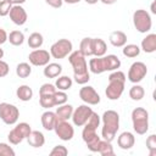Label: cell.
Masks as SVG:
<instances>
[{"label": "cell", "instance_id": "cell-25", "mask_svg": "<svg viewBox=\"0 0 156 156\" xmlns=\"http://www.w3.org/2000/svg\"><path fill=\"white\" fill-rule=\"evenodd\" d=\"M79 51L83 56H93V38H84L79 44Z\"/></svg>", "mask_w": 156, "mask_h": 156}, {"label": "cell", "instance_id": "cell-33", "mask_svg": "<svg viewBox=\"0 0 156 156\" xmlns=\"http://www.w3.org/2000/svg\"><path fill=\"white\" fill-rule=\"evenodd\" d=\"M100 126V116L96 113V112H91L90 117L88 118L87 123L83 126L85 129H90V130H96L98 127Z\"/></svg>", "mask_w": 156, "mask_h": 156}, {"label": "cell", "instance_id": "cell-43", "mask_svg": "<svg viewBox=\"0 0 156 156\" xmlns=\"http://www.w3.org/2000/svg\"><path fill=\"white\" fill-rule=\"evenodd\" d=\"M9 71H10V67H9L7 62L0 60V78L7 76V74H9Z\"/></svg>", "mask_w": 156, "mask_h": 156}, {"label": "cell", "instance_id": "cell-9", "mask_svg": "<svg viewBox=\"0 0 156 156\" xmlns=\"http://www.w3.org/2000/svg\"><path fill=\"white\" fill-rule=\"evenodd\" d=\"M147 73V67L144 62L141 61H136L134 63H132V66L129 67V71H128V80L132 82V83H139L141 82Z\"/></svg>", "mask_w": 156, "mask_h": 156}, {"label": "cell", "instance_id": "cell-36", "mask_svg": "<svg viewBox=\"0 0 156 156\" xmlns=\"http://www.w3.org/2000/svg\"><path fill=\"white\" fill-rule=\"evenodd\" d=\"M39 104L44 108H50L56 106L54 95H39Z\"/></svg>", "mask_w": 156, "mask_h": 156}, {"label": "cell", "instance_id": "cell-38", "mask_svg": "<svg viewBox=\"0 0 156 156\" xmlns=\"http://www.w3.org/2000/svg\"><path fill=\"white\" fill-rule=\"evenodd\" d=\"M56 91V87L50 83H45L39 89V95H54Z\"/></svg>", "mask_w": 156, "mask_h": 156}, {"label": "cell", "instance_id": "cell-24", "mask_svg": "<svg viewBox=\"0 0 156 156\" xmlns=\"http://www.w3.org/2000/svg\"><path fill=\"white\" fill-rule=\"evenodd\" d=\"M16 96L21 100V101H29L33 98V90L29 85H20L16 90Z\"/></svg>", "mask_w": 156, "mask_h": 156}, {"label": "cell", "instance_id": "cell-19", "mask_svg": "<svg viewBox=\"0 0 156 156\" xmlns=\"http://www.w3.org/2000/svg\"><path fill=\"white\" fill-rule=\"evenodd\" d=\"M141 49L146 54H151L156 51V34L150 33L141 40Z\"/></svg>", "mask_w": 156, "mask_h": 156}, {"label": "cell", "instance_id": "cell-40", "mask_svg": "<svg viewBox=\"0 0 156 156\" xmlns=\"http://www.w3.org/2000/svg\"><path fill=\"white\" fill-rule=\"evenodd\" d=\"M12 7V4L7 0H0V17H5L9 15L10 10Z\"/></svg>", "mask_w": 156, "mask_h": 156}, {"label": "cell", "instance_id": "cell-8", "mask_svg": "<svg viewBox=\"0 0 156 156\" xmlns=\"http://www.w3.org/2000/svg\"><path fill=\"white\" fill-rule=\"evenodd\" d=\"M73 45L71 43V40L68 39H58L57 41H55L51 48H50V55L54 58H65L66 56H68L72 52Z\"/></svg>", "mask_w": 156, "mask_h": 156}, {"label": "cell", "instance_id": "cell-11", "mask_svg": "<svg viewBox=\"0 0 156 156\" xmlns=\"http://www.w3.org/2000/svg\"><path fill=\"white\" fill-rule=\"evenodd\" d=\"M93 110L91 107H89L88 105H80L78 106L76 110H73V113H72V121H73V124L77 126V127H83L88 118L90 117Z\"/></svg>", "mask_w": 156, "mask_h": 156}, {"label": "cell", "instance_id": "cell-1", "mask_svg": "<svg viewBox=\"0 0 156 156\" xmlns=\"http://www.w3.org/2000/svg\"><path fill=\"white\" fill-rule=\"evenodd\" d=\"M68 61L73 68L74 82L80 85L87 84L90 79V74L88 71V63H87L85 56H83L79 50H76L68 55Z\"/></svg>", "mask_w": 156, "mask_h": 156}, {"label": "cell", "instance_id": "cell-13", "mask_svg": "<svg viewBox=\"0 0 156 156\" xmlns=\"http://www.w3.org/2000/svg\"><path fill=\"white\" fill-rule=\"evenodd\" d=\"M79 98L87 105H98L100 102V95L90 85H84L83 88H80V90H79Z\"/></svg>", "mask_w": 156, "mask_h": 156}, {"label": "cell", "instance_id": "cell-32", "mask_svg": "<svg viewBox=\"0 0 156 156\" xmlns=\"http://www.w3.org/2000/svg\"><path fill=\"white\" fill-rule=\"evenodd\" d=\"M32 73V67L29 63L27 62H21L16 66V74L20 77V78H27L29 77Z\"/></svg>", "mask_w": 156, "mask_h": 156}, {"label": "cell", "instance_id": "cell-7", "mask_svg": "<svg viewBox=\"0 0 156 156\" xmlns=\"http://www.w3.org/2000/svg\"><path fill=\"white\" fill-rule=\"evenodd\" d=\"M20 110L9 102H0V119L9 126L15 124L18 121Z\"/></svg>", "mask_w": 156, "mask_h": 156}, {"label": "cell", "instance_id": "cell-27", "mask_svg": "<svg viewBox=\"0 0 156 156\" xmlns=\"http://www.w3.org/2000/svg\"><path fill=\"white\" fill-rule=\"evenodd\" d=\"M7 40L13 46H20L24 41V34L20 30H12L10 32V34H7Z\"/></svg>", "mask_w": 156, "mask_h": 156}, {"label": "cell", "instance_id": "cell-2", "mask_svg": "<svg viewBox=\"0 0 156 156\" xmlns=\"http://www.w3.org/2000/svg\"><path fill=\"white\" fill-rule=\"evenodd\" d=\"M102 129L101 135L105 140L112 141L119 129V115L115 110H107L104 112L102 117Z\"/></svg>", "mask_w": 156, "mask_h": 156}, {"label": "cell", "instance_id": "cell-35", "mask_svg": "<svg viewBox=\"0 0 156 156\" xmlns=\"http://www.w3.org/2000/svg\"><path fill=\"white\" fill-rule=\"evenodd\" d=\"M106 57V62H107V71H116L121 67V61L116 55H107Z\"/></svg>", "mask_w": 156, "mask_h": 156}, {"label": "cell", "instance_id": "cell-5", "mask_svg": "<svg viewBox=\"0 0 156 156\" xmlns=\"http://www.w3.org/2000/svg\"><path fill=\"white\" fill-rule=\"evenodd\" d=\"M133 24L139 33H147L152 27V20L146 10H136L133 13Z\"/></svg>", "mask_w": 156, "mask_h": 156}, {"label": "cell", "instance_id": "cell-6", "mask_svg": "<svg viewBox=\"0 0 156 156\" xmlns=\"http://www.w3.org/2000/svg\"><path fill=\"white\" fill-rule=\"evenodd\" d=\"M30 132H32L30 126L28 123H26V122H21L13 129L10 130V133L7 135V139H9L10 144L18 145L20 143L23 141V139H27L28 138V135L30 134Z\"/></svg>", "mask_w": 156, "mask_h": 156}, {"label": "cell", "instance_id": "cell-39", "mask_svg": "<svg viewBox=\"0 0 156 156\" xmlns=\"http://www.w3.org/2000/svg\"><path fill=\"white\" fill-rule=\"evenodd\" d=\"M54 99H55V104L58 106V105L66 104L68 96H67V94H66L65 91H62V90H58V91H57V90H56L55 94H54Z\"/></svg>", "mask_w": 156, "mask_h": 156}, {"label": "cell", "instance_id": "cell-26", "mask_svg": "<svg viewBox=\"0 0 156 156\" xmlns=\"http://www.w3.org/2000/svg\"><path fill=\"white\" fill-rule=\"evenodd\" d=\"M72 84H73L72 78H69L68 76H61V77L58 76V78H57L56 82H55V87H56V89L62 90V91L68 90V89L72 87Z\"/></svg>", "mask_w": 156, "mask_h": 156}, {"label": "cell", "instance_id": "cell-34", "mask_svg": "<svg viewBox=\"0 0 156 156\" xmlns=\"http://www.w3.org/2000/svg\"><path fill=\"white\" fill-rule=\"evenodd\" d=\"M100 136L98 134H94L91 136H89L88 139L84 140V143L87 144L88 149L91 151V152H98V149H99V144H100Z\"/></svg>", "mask_w": 156, "mask_h": 156}, {"label": "cell", "instance_id": "cell-21", "mask_svg": "<svg viewBox=\"0 0 156 156\" xmlns=\"http://www.w3.org/2000/svg\"><path fill=\"white\" fill-rule=\"evenodd\" d=\"M56 117L57 119H61V121H68L71 117H72V113H73V106L69 105V104H62V105H58V107L56 108Z\"/></svg>", "mask_w": 156, "mask_h": 156}, {"label": "cell", "instance_id": "cell-31", "mask_svg": "<svg viewBox=\"0 0 156 156\" xmlns=\"http://www.w3.org/2000/svg\"><path fill=\"white\" fill-rule=\"evenodd\" d=\"M98 152L102 156H112L115 154L113 151V147L111 145V141H107V140H100V144H99V149H98Z\"/></svg>", "mask_w": 156, "mask_h": 156}, {"label": "cell", "instance_id": "cell-41", "mask_svg": "<svg viewBox=\"0 0 156 156\" xmlns=\"http://www.w3.org/2000/svg\"><path fill=\"white\" fill-rule=\"evenodd\" d=\"M0 156H15V150L6 143H0Z\"/></svg>", "mask_w": 156, "mask_h": 156}, {"label": "cell", "instance_id": "cell-30", "mask_svg": "<svg viewBox=\"0 0 156 156\" xmlns=\"http://www.w3.org/2000/svg\"><path fill=\"white\" fill-rule=\"evenodd\" d=\"M144 95H145V90H144V88H143L141 85L136 84V83L129 89V98H130L132 100H134V101H139V100H141V99L144 98Z\"/></svg>", "mask_w": 156, "mask_h": 156}, {"label": "cell", "instance_id": "cell-4", "mask_svg": "<svg viewBox=\"0 0 156 156\" xmlns=\"http://www.w3.org/2000/svg\"><path fill=\"white\" fill-rule=\"evenodd\" d=\"M132 122L136 134H145L149 130V112L144 107H135L132 111Z\"/></svg>", "mask_w": 156, "mask_h": 156}, {"label": "cell", "instance_id": "cell-48", "mask_svg": "<svg viewBox=\"0 0 156 156\" xmlns=\"http://www.w3.org/2000/svg\"><path fill=\"white\" fill-rule=\"evenodd\" d=\"M65 2H67V4H71V5H73V4H78L79 1H82V0H63Z\"/></svg>", "mask_w": 156, "mask_h": 156}, {"label": "cell", "instance_id": "cell-28", "mask_svg": "<svg viewBox=\"0 0 156 156\" xmlns=\"http://www.w3.org/2000/svg\"><path fill=\"white\" fill-rule=\"evenodd\" d=\"M27 41H28V46L29 48H32V49H39L43 45V43H44V38H43V35L40 33L34 32V33H32L29 35V38L27 39Z\"/></svg>", "mask_w": 156, "mask_h": 156}, {"label": "cell", "instance_id": "cell-37", "mask_svg": "<svg viewBox=\"0 0 156 156\" xmlns=\"http://www.w3.org/2000/svg\"><path fill=\"white\" fill-rule=\"evenodd\" d=\"M146 147L149 150V155L150 156H155L156 155V135L155 134H151V135L147 136Z\"/></svg>", "mask_w": 156, "mask_h": 156}, {"label": "cell", "instance_id": "cell-49", "mask_svg": "<svg viewBox=\"0 0 156 156\" xmlns=\"http://www.w3.org/2000/svg\"><path fill=\"white\" fill-rule=\"evenodd\" d=\"M87 4H90V5H94V4H96L99 0H84Z\"/></svg>", "mask_w": 156, "mask_h": 156}, {"label": "cell", "instance_id": "cell-12", "mask_svg": "<svg viewBox=\"0 0 156 156\" xmlns=\"http://www.w3.org/2000/svg\"><path fill=\"white\" fill-rule=\"evenodd\" d=\"M50 57H51L50 52L46 50H43V49H34L28 55L29 63L33 66H37V67L46 66L50 62Z\"/></svg>", "mask_w": 156, "mask_h": 156}, {"label": "cell", "instance_id": "cell-47", "mask_svg": "<svg viewBox=\"0 0 156 156\" xmlns=\"http://www.w3.org/2000/svg\"><path fill=\"white\" fill-rule=\"evenodd\" d=\"M99 1H101V2L105 4V5H112V4H115L117 0H99Z\"/></svg>", "mask_w": 156, "mask_h": 156}, {"label": "cell", "instance_id": "cell-18", "mask_svg": "<svg viewBox=\"0 0 156 156\" xmlns=\"http://www.w3.org/2000/svg\"><path fill=\"white\" fill-rule=\"evenodd\" d=\"M108 40L115 48H123L127 44V35L122 30H115L110 34Z\"/></svg>", "mask_w": 156, "mask_h": 156}, {"label": "cell", "instance_id": "cell-42", "mask_svg": "<svg viewBox=\"0 0 156 156\" xmlns=\"http://www.w3.org/2000/svg\"><path fill=\"white\" fill-rule=\"evenodd\" d=\"M68 154V150L66 146L63 145H56L51 151H50V155L51 156H66Z\"/></svg>", "mask_w": 156, "mask_h": 156}, {"label": "cell", "instance_id": "cell-51", "mask_svg": "<svg viewBox=\"0 0 156 156\" xmlns=\"http://www.w3.org/2000/svg\"><path fill=\"white\" fill-rule=\"evenodd\" d=\"M2 57H4V50H2L1 48H0V60H1Z\"/></svg>", "mask_w": 156, "mask_h": 156}, {"label": "cell", "instance_id": "cell-10", "mask_svg": "<svg viewBox=\"0 0 156 156\" xmlns=\"http://www.w3.org/2000/svg\"><path fill=\"white\" fill-rule=\"evenodd\" d=\"M54 130L56 133V135L63 140V141H68L73 138L74 135V128L73 126L67 122V121H61V119H57L56 123H55V127H54Z\"/></svg>", "mask_w": 156, "mask_h": 156}, {"label": "cell", "instance_id": "cell-29", "mask_svg": "<svg viewBox=\"0 0 156 156\" xmlns=\"http://www.w3.org/2000/svg\"><path fill=\"white\" fill-rule=\"evenodd\" d=\"M122 52H123V55H124L126 57L133 58V57L139 56V54H140V48H139L136 44H126V45L123 46Z\"/></svg>", "mask_w": 156, "mask_h": 156}, {"label": "cell", "instance_id": "cell-17", "mask_svg": "<svg viewBox=\"0 0 156 156\" xmlns=\"http://www.w3.org/2000/svg\"><path fill=\"white\" fill-rule=\"evenodd\" d=\"M40 121H41V124L44 127L45 130H54V127H55V123L57 121V117H56V113L52 112V111H45L41 117H40Z\"/></svg>", "mask_w": 156, "mask_h": 156}, {"label": "cell", "instance_id": "cell-16", "mask_svg": "<svg viewBox=\"0 0 156 156\" xmlns=\"http://www.w3.org/2000/svg\"><path fill=\"white\" fill-rule=\"evenodd\" d=\"M117 144L122 150H129L135 144V136L130 132H123L117 138Z\"/></svg>", "mask_w": 156, "mask_h": 156}, {"label": "cell", "instance_id": "cell-15", "mask_svg": "<svg viewBox=\"0 0 156 156\" xmlns=\"http://www.w3.org/2000/svg\"><path fill=\"white\" fill-rule=\"evenodd\" d=\"M89 69L94 74H100L107 71V62L105 55L101 57H95L89 61Z\"/></svg>", "mask_w": 156, "mask_h": 156}, {"label": "cell", "instance_id": "cell-23", "mask_svg": "<svg viewBox=\"0 0 156 156\" xmlns=\"http://www.w3.org/2000/svg\"><path fill=\"white\" fill-rule=\"evenodd\" d=\"M61 72H62V66L56 62H51V63L49 62L44 68V76L46 78H56L61 74Z\"/></svg>", "mask_w": 156, "mask_h": 156}, {"label": "cell", "instance_id": "cell-3", "mask_svg": "<svg viewBox=\"0 0 156 156\" xmlns=\"http://www.w3.org/2000/svg\"><path fill=\"white\" fill-rule=\"evenodd\" d=\"M126 74L122 71H113L108 76V85L105 90V94L108 100H118L124 91Z\"/></svg>", "mask_w": 156, "mask_h": 156}, {"label": "cell", "instance_id": "cell-14", "mask_svg": "<svg viewBox=\"0 0 156 156\" xmlns=\"http://www.w3.org/2000/svg\"><path fill=\"white\" fill-rule=\"evenodd\" d=\"M9 15H10V20L17 26H23L28 18L26 10L21 5H12Z\"/></svg>", "mask_w": 156, "mask_h": 156}, {"label": "cell", "instance_id": "cell-44", "mask_svg": "<svg viewBox=\"0 0 156 156\" xmlns=\"http://www.w3.org/2000/svg\"><path fill=\"white\" fill-rule=\"evenodd\" d=\"M45 2H46L49 6L54 7V9H58V7L62 6L63 0H45Z\"/></svg>", "mask_w": 156, "mask_h": 156}, {"label": "cell", "instance_id": "cell-45", "mask_svg": "<svg viewBox=\"0 0 156 156\" xmlns=\"http://www.w3.org/2000/svg\"><path fill=\"white\" fill-rule=\"evenodd\" d=\"M6 40H7V33L5 29L0 28V45H2Z\"/></svg>", "mask_w": 156, "mask_h": 156}, {"label": "cell", "instance_id": "cell-46", "mask_svg": "<svg viewBox=\"0 0 156 156\" xmlns=\"http://www.w3.org/2000/svg\"><path fill=\"white\" fill-rule=\"evenodd\" d=\"M7 1H10L12 5H22L26 2V0H7Z\"/></svg>", "mask_w": 156, "mask_h": 156}, {"label": "cell", "instance_id": "cell-20", "mask_svg": "<svg viewBox=\"0 0 156 156\" xmlns=\"http://www.w3.org/2000/svg\"><path fill=\"white\" fill-rule=\"evenodd\" d=\"M27 141L32 147H41L45 144V136L39 130H32L27 138Z\"/></svg>", "mask_w": 156, "mask_h": 156}, {"label": "cell", "instance_id": "cell-50", "mask_svg": "<svg viewBox=\"0 0 156 156\" xmlns=\"http://www.w3.org/2000/svg\"><path fill=\"white\" fill-rule=\"evenodd\" d=\"M151 12H152V13H156V10H155V1L151 4Z\"/></svg>", "mask_w": 156, "mask_h": 156}, {"label": "cell", "instance_id": "cell-22", "mask_svg": "<svg viewBox=\"0 0 156 156\" xmlns=\"http://www.w3.org/2000/svg\"><path fill=\"white\" fill-rule=\"evenodd\" d=\"M107 45L106 43L100 38H93V56L101 57L106 54Z\"/></svg>", "mask_w": 156, "mask_h": 156}]
</instances>
